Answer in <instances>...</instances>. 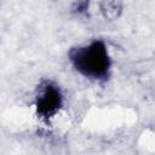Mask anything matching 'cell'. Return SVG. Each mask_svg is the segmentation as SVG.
Returning a JSON list of instances; mask_svg holds the SVG:
<instances>
[{"mask_svg":"<svg viewBox=\"0 0 155 155\" xmlns=\"http://www.w3.org/2000/svg\"><path fill=\"white\" fill-rule=\"evenodd\" d=\"M74 6H75L74 10H75L78 13H84V12H86V10H87V7H88V2H86V1L75 2Z\"/></svg>","mask_w":155,"mask_h":155,"instance_id":"3","label":"cell"},{"mask_svg":"<svg viewBox=\"0 0 155 155\" xmlns=\"http://www.w3.org/2000/svg\"><path fill=\"white\" fill-rule=\"evenodd\" d=\"M69 61L74 69L85 78L105 81L110 76L111 59L105 42L101 39L71 48L69 51Z\"/></svg>","mask_w":155,"mask_h":155,"instance_id":"1","label":"cell"},{"mask_svg":"<svg viewBox=\"0 0 155 155\" xmlns=\"http://www.w3.org/2000/svg\"><path fill=\"white\" fill-rule=\"evenodd\" d=\"M63 105V93L59 86L50 80H45L38 88L35 109L39 117L48 120L53 117Z\"/></svg>","mask_w":155,"mask_h":155,"instance_id":"2","label":"cell"}]
</instances>
